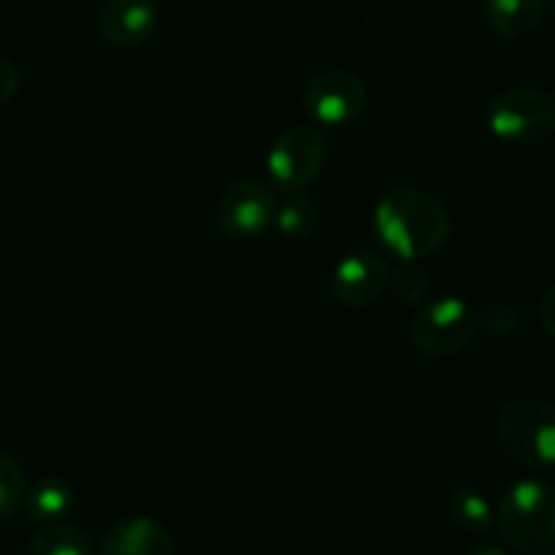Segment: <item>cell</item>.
<instances>
[{"mask_svg":"<svg viewBox=\"0 0 555 555\" xmlns=\"http://www.w3.org/2000/svg\"><path fill=\"white\" fill-rule=\"evenodd\" d=\"M453 220L437 195L421 188H396L374 206V233L399 260H423L448 244Z\"/></svg>","mask_w":555,"mask_h":555,"instance_id":"obj_1","label":"cell"},{"mask_svg":"<svg viewBox=\"0 0 555 555\" xmlns=\"http://www.w3.org/2000/svg\"><path fill=\"white\" fill-rule=\"evenodd\" d=\"M499 534L518 553L555 545V488L545 480H520L507 488L493 513Z\"/></svg>","mask_w":555,"mask_h":555,"instance_id":"obj_2","label":"cell"},{"mask_svg":"<svg viewBox=\"0 0 555 555\" xmlns=\"http://www.w3.org/2000/svg\"><path fill=\"white\" fill-rule=\"evenodd\" d=\"M496 437L504 455L529 469L555 466V406L540 396H518L499 412Z\"/></svg>","mask_w":555,"mask_h":555,"instance_id":"obj_3","label":"cell"},{"mask_svg":"<svg viewBox=\"0 0 555 555\" xmlns=\"http://www.w3.org/2000/svg\"><path fill=\"white\" fill-rule=\"evenodd\" d=\"M486 122L499 141L513 146H540L555 133V101L540 90H504L491 98Z\"/></svg>","mask_w":555,"mask_h":555,"instance_id":"obj_4","label":"cell"},{"mask_svg":"<svg viewBox=\"0 0 555 555\" xmlns=\"http://www.w3.org/2000/svg\"><path fill=\"white\" fill-rule=\"evenodd\" d=\"M328 160L325 135L312 125H291L282 130L266 155L271 184L282 193H301L323 173Z\"/></svg>","mask_w":555,"mask_h":555,"instance_id":"obj_5","label":"cell"},{"mask_svg":"<svg viewBox=\"0 0 555 555\" xmlns=\"http://www.w3.org/2000/svg\"><path fill=\"white\" fill-rule=\"evenodd\" d=\"M477 334V312L459 296H439L415 314L410 341L428 358H448L464 350Z\"/></svg>","mask_w":555,"mask_h":555,"instance_id":"obj_6","label":"cell"},{"mask_svg":"<svg viewBox=\"0 0 555 555\" xmlns=\"http://www.w3.org/2000/svg\"><path fill=\"white\" fill-rule=\"evenodd\" d=\"M301 101L314 122L325 128H341L356 122L366 112L369 90L361 76L350 70H325L307 81Z\"/></svg>","mask_w":555,"mask_h":555,"instance_id":"obj_7","label":"cell"},{"mask_svg":"<svg viewBox=\"0 0 555 555\" xmlns=\"http://www.w3.org/2000/svg\"><path fill=\"white\" fill-rule=\"evenodd\" d=\"M274 190L269 184L258 182V179H242V182H233L220 195L215 220L225 236L253 238L274 228Z\"/></svg>","mask_w":555,"mask_h":555,"instance_id":"obj_8","label":"cell"},{"mask_svg":"<svg viewBox=\"0 0 555 555\" xmlns=\"http://www.w3.org/2000/svg\"><path fill=\"white\" fill-rule=\"evenodd\" d=\"M390 269L379 255L374 253H352L336 263L331 276V291L334 298L345 307L361 309L377 301L388 287Z\"/></svg>","mask_w":555,"mask_h":555,"instance_id":"obj_9","label":"cell"},{"mask_svg":"<svg viewBox=\"0 0 555 555\" xmlns=\"http://www.w3.org/2000/svg\"><path fill=\"white\" fill-rule=\"evenodd\" d=\"M160 25L155 0H106L98 14V33L106 43L135 49L150 41Z\"/></svg>","mask_w":555,"mask_h":555,"instance_id":"obj_10","label":"cell"},{"mask_svg":"<svg viewBox=\"0 0 555 555\" xmlns=\"http://www.w3.org/2000/svg\"><path fill=\"white\" fill-rule=\"evenodd\" d=\"M101 555H177L171 531L155 518H125L106 531Z\"/></svg>","mask_w":555,"mask_h":555,"instance_id":"obj_11","label":"cell"},{"mask_svg":"<svg viewBox=\"0 0 555 555\" xmlns=\"http://www.w3.org/2000/svg\"><path fill=\"white\" fill-rule=\"evenodd\" d=\"M545 0H486V20L496 36L524 38L545 16Z\"/></svg>","mask_w":555,"mask_h":555,"instance_id":"obj_12","label":"cell"},{"mask_svg":"<svg viewBox=\"0 0 555 555\" xmlns=\"http://www.w3.org/2000/svg\"><path fill=\"white\" fill-rule=\"evenodd\" d=\"M76 504L74 488L68 486L60 477H47V480L36 482L33 488H27L25 504L22 507L27 509L33 520L49 526V524H63L70 515Z\"/></svg>","mask_w":555,"mask_h":555,"instance_id":"obj_13","label":"cell"},{"mask_svg":"<svg viewBox=\"0 0 555 555\" xmlns=\"http://www.w3.org/2000/svg\"><path fill=\"white\" fill-rule=\"evenodd\" d=\"M448 515L466 534H486L493 526V507L477 488H455L448 496Z\"/></svg>","mask_w":555,"mask_h":555,"instance_id":"obj_14","label":"cell"},{"mask_svg":"<svg viewBox=\"0 0 555 555\" xmlns=\"http://www.w3.org/2000/svg\"><path fill=\"white\" fill-rule=\"evenodd\" d=\"M318 225L314 204L304 193H285L276 198L274 228L285 238H309Z\"/></svg>","mask_w":555,"mask_h":555,"instance_id":"obj_15","label":"cell"},{"mask_svg":"<svg viewBox=\"0 0 555 555\" xmlns=\"http://www.w3.org/2000/svg\"><path fill=\"white\" fill-rule=\"evenodd\" d=\"M30 555H92V542L76 526L49 524L30 540Z\"/></svg>","mask_w":555,"mask_h":555,"instance_id":"obj_16","label":"cell"},{"mask_svg":"<svg viewBox=\"0 0 555 555\" xmlns=\"http://www.w3.org/2000/svg\"><path fill=\"white\" fill-rule=\"evenodd\" d=\"M27 480L22 466L14 459L0 453V518H11L25 504Z\"/></svg>","mask_w":555,"mask_h":555,"instance_id":"obj_17","label":"cell"},{"mask_svg":"<svg viewBox=\"0 0 555 555\" xmlns=\"http://www.w3.org/2000/svg\"><path fill=\"white\" fill-rule=\"evenodd\" d=\"M388 287L399 304H421L428 293V280L417 260H401L399 269L388 276Z\"/></svg>","mask_w":555,"mask_h":555,"instance_id":"obj_18","label":"cell"},{"mask_svg":"<svg viewBox=\"0 0 555 555\" xmlns=\"http://www.w3.org/2000/svg\"><path fill=\"white\" fill-rule=\"evenodd\" d=\"M520 325V314L518 309L509 307V304L496 301V304H488L482 312H477V331H482L486 336L491 339H507L518 331Z\"/></svg>","mask_w":555,"mask_h":555,"instance_id":"obj_19","label":"cell"},{"mask_svg":"<svg viewBox=\"0 0 555 555\" xmlns=\"http://www.w3.org/2000/svg\"><path fill=\"white\" fill-rule=\"evenodd\" d=\"M20 90V70L5 54H0V103H9Z\"/></svg>","mask_w":555,"mask_h":555,"instance_id":"obj_20","label":"cell"},{"mask_svg":"<svg viewBox=\"0 0 555 555\" xmlns=\"http://www.w3.org/2000/svg\"><path fill=\"white\" fill-rule=\"evenodd\" d=\"M540 320H542V328H545L547 334H551L555 339V285L545 293V296H542Z\"/></svg>","mask_w":555,"mask_h":555,"instance_id":"obj_21","label":"cell"},{"mask_svg":"<svg viewBox=\"0 0 555 555\" xmlns=\"http://www.w3.org/2000/svg\"><path fill=\"white\" fill-rule=\"evenodd\" d=\"M466 555H507V553H504L502 547H496V545H477V547H472V551Z\"/></svg>","mask_w":555,"mask_h":555,"instance_id":"obj_22","label":"cell"},{"mask_svg":"<svg viewBox=\"0 0 555 555\" xmlns=\"http://www.w3.org/2000/svg\"><path fill=\"white\" fill-rule=\"evenodd\" d=\"M537 555H555V551H551V547H547V551H542V553H537Z\"/></svg>","mask_w":555,"mask_h":555,"instance_id":"obj_23","label":"cell"},{"mask_svg":"<svg viewBox=\"0 0 555 555\" xmlns=\"http://www.w3.org/2000/svg\"><path fill=\"white\" fill-rule=\"evenodd\" d=\"M545 3H547V5H555V0H545Z\"/></svg>","mask_w":555,"mask_h":555,"instance_id":"obj_24","label":"cell"},{"mask_svg":"<svg viewBox=\"0 0 555 555\" xmlns=\"http://www.w3.org/2000/svg\"><path fill=\"white\" fill-rule=\"evenodd\" d=\"M553 101H555V85H553Z\"/></svg>","mask_w":555,"mask_h":555,"instance_id":"obj_25","label":"cell"}]
</instances>
